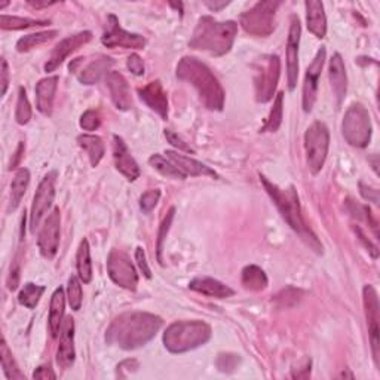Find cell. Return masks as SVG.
Listing matches in <instances>:
<instances>
[{"mask_svg": "<svg viewBox=\"0 0 380 380\" xmlns=\"http://www.w3.org/2000/svg\"><path fill=\"white\" fill-rule=\"evenodd\" d=\"M164 321L149 312H125L112 321L106 331V341L123 350H134L156 336Z\"/></svg>", "mask_w": 380, "mask_h": 380, "instance_id": "6da1fadb", "label": "cell"}, {"mask_svg": "<svg viewBox=\"0 0 380 380\" xmlns=\"http://www.w3.org/2000/svg\"><path fill=\"white\" fill-rule=\"evenodd\" d=\"M259 177H260V183L266 190V193L271 196L275 207L278 208L284 222L300 236V240L305 242L309 249H312L318 254H322V244L319 242L318 236L313 233L310 227L306 224L305 217H303L300 199L296 187L290 186L287 189H281L279 186L269 182L264 176L259 174Z\"/></svg>", "mask_w": 380, "mask_h": 380, "instance_id": "7a4b0ae2", "label": "cell"}, {"mask_svg": "<svg viewBox=\"0 0 380 380\" xmlns=\"http://www.w3.org/2000/svg\"><path fill=\"white\" fill-rule=\"evenodd\" d=\"M177 78L187 82L198 91L199 100L208 110L222 112L226 94L213 70L195 56H183L177 64Z\"/></svg>", "mask_w": 380, "mask_h": 380, "instance_id": "3957f363", "label": "cell"}, {"mask_svg": "<svg viewBox=\"0 0 380 380\" xmlns=\"http://www.w3.org/2000/svg\"><path fill=\"white\" fill-rule=\"evenodd\" d=\"M236 33L235 21H217L213 17H202L199 18L189 46L213 56H223L232 50Z\"/></svg>", "mask_w": 380, "mask_h": 380, "instance_id": "277c9868", "label": "cell"}, {"mask_svg": "<svg viewBox=\"0 0 380 380\" xmlns=\"http://www.w3.org/2000/svg\"><path fill=\"white\" fill-rule=\"evenodd\" d=\"M211 336V327L204 321H176L167 327L162 341L171 354H184L204 346Z\"/></svg>", "mask_w": 380, "mask_h": 380, "instance_id": "5b68a950", "label": "cell"}, {"mask_svg": "<svg viewBox=\"0 0 380 380\" xmlns=\"http://www.w3.org/2000/svg\"><path fill=\"white\" fill-rule=\"evenodd\" d=\"M341 134L350 146L364 149L370 145L373 134L370 113L361 103L350 104L341 122Z\"/></svg>", "mask_w": 380, "mask_h": 380, "instance_id": "8992f818", "label": "cell"}, {"mask_svg": "<svg viewBox=\"0 0 380 380\" xmlns=\"http://www.w3.org/2000/svg\"><path fill=\"white\" fill-rule=\"evenodd\" d=\"M282 5L279 0H264L257 2L240 18L244 30L255 37H268L275 30V17L278 8Z\"/></svg>", "mask_w": 380, "mask_h": 380, "instance_id": "52a82bcc", "label": "cell"}, {"mask_svg": "<svg viewBox=\"0 0 380 380\" xmlns=\"http://www.w3.org/2000/svg\"><path fill=\"white\" fill-rule=\"evenodd\" d=\"M255 100L264 104L269 103L278 87L281 74V60L278 55H263L253 65Z\"/></svg>", "mask_w": 380, "mask_h": 380, "instance_id": "ba28073f", "label": "cell"}, {"mask_svg": "<svg viewBox=\"0 0 380 380\" xmlns=\"http://www.w3.org/2000/svg\"><path fill=\"white\" fill-rule=\"evenodd\" d=\"M330 149V131L324 122H313L305 132V151L309 171L317 176L324 168Z\"/></svg>", "mask_w": 380, "mask_h": 380, "instance_id": "9c48e42d", "label": "cell"}, {"mask_svg": "<svg viewBox=\"0 0 380 380\" xmlns=\"http://www.w3.org/2000/svg\"><path fill=\"white\" fill-rule=\"evenodd\" d=\"M107 273L110 279L119 287L136 291L138 285V273L129 255L120 250H112L107 257Z\"/></svg>", "mask_w": 380, "mask_h": 380, "instance_id": "30bf717a", "label": "cell"}, {"mask_svg": "<svg viewBox=\"0 0 380 380\" xmlns=\"http://www.w3.org/2000/svg\"><path fill=\"white\" fill-rule=\"evenodd\" d=\"M101 43L107 48H125V50H145L146 39L141 34L123 30L116 15L107 17V24L101 36Z\"/></svg>", "mask_w": 380, "mask_h": 380, "instance_id": "8fae6325", "label": "cell"}, {"mask_svg": "<svg viewBox=\"0 0 380 380\" xmlns=\"http://www.w3.org/2000/svg\"><path fill=\"white\" fill-rule=\"evenodd\" d=\"M55 182H56V173L55 171H51V173H48L42 178V182L39 183V187H37V190H36L34 198H33V204H32V210H30V231L33 233L36 232V227L39 226L43 215L50 211V208L54 204Z\"/></svg>", "mask_w": 380, "mask_h": 380, "instance_id": "7c38bea8", "label": "cell"}, {"mask_svg": "<svg viewBox=\"0 0 380 380\" xmlns=\"http://www.w3.org/2000/svg\"><path fill=\"white\" fill-rule=\"evenodd\" d=\"M113 64H115V61L106 55H97L89 61H87V59H76L73 63H70V72L76 74V78L82 85H94L103 76H107L110 73Z\"/></svg>", "mask_w": 380, "mask_h": 380, "instance_id": "4fadbf2b", "label": "cell"}, {"mask_svg": "<svg viewBox=\"0 0 380 380\" xmlns=\"http://www.w3.org/2000/svg\"><path fill=\"white\" fill-rule=\"evenodd\" d=\"M326 59H327V50L326 46H321L315 55V59H313V61L310 63V65L306 70L305 81H303V97H302V104L305 113H310L317 103L319 78H321L322 67H324Z\"/></svg>", "mask_w": 380, "mask_h": 380, "instance_id": "5bb4252c", "label": "cell"}, {"mask_svg": "<svg viewBox=\"0 0 380 380\" xmlns=\"http://www.w3.org/2000/svg\"><path fill=\"white\" fill-rule=\"evenodd\" d=\"M60 232H61V214L60 208H54L52 213L48 215L42 229L37 236V246L42 257L52 260L60 246Z\"/></svg>", "mask_w": 380, "mask_h": 380, "instance_id": "9a60e30c", "label": "cell"}, {"mask_svg": "<svg viewBox=\"0 0 380 380\" xmlns=\"http://www.w3.org/2000/svg\"><path fill=\"white\" fill-rule=\"evenodd\" d=\"M363 303L366 319L368 326L370 341H372V352L376 367H380V340H379V297L373 285H366L363 288Z\"/></svg>", "mask_w": 380, "mask_h": 380, "instance_id": "2e32d148", "label": "cell"}, {"mask_svg": "<svg viewBox=\"0 0 380 380\" xmlns=\"http://www.w3.org/2000/svg\"><path fill=\"white\" fill-rule=\"evenodd\" d=\"M300 36H302L300 20H299L297 15H293L291 21H290L287 51H285V59H287V81H288V89L290 91H294V88L297 87Z\"/></svg>", "mask_w": 380, "mask_h": 380, "instance_id": "e0dca14e", "label": "cell"}, {"mask_svg": "<svg viewBox=\"0 0 380 380\" xmlns=\"http://www.w3.org/2000/svg\"><path fill=\"white\" fill-rule=\"evenodd\" d=\"M91 39H92L91 32H81V33H76L73 36L65 37V39H63L59 45L54 48L50 60H48L45 64V72L51 73V72L59 69L60 65L65 60H67L74 51H78L81 46L87 45Z\"/></svg>", "mask_w": 380, "mask_h": 380, "instance_id": "ac0fdd59", "label": "cell"}, {"mask_svg": "<svg viewBox=\"0 0 380 380\" xmlns=\"http://www.w3.org/2000/svg\"><path fill=\"white\" fill-rule=\"evenodd\" d=\"M112 150H113V160H115L116 169L128 180V182H136V180L140 177L141 171L138 164L136 162V159L132 158L127 142L123 141L122 137L116 134L112 137Z\"/></svg>", "mask_w": 380, "mask_h": 380, "instance_id": "d6986e66", "label": "cell"}, {"mask_svg": "<svg viewBox=\"0 0 380 380\" xmlns=\"http://www.w3.org/2000/svg\"><path fill=\"white\" fill-rule=\"evenodd\" d=\"M74 319L67 317L64 319L60 332V345L56 350V364L63 370H67L74 364Z\"/></svg>", "mask_w": 380, "mask_h": 380, "instance_id": "ffe728a7", "label": "cell"}, {"mask_svg": "<svg viewBox=\"0 0 380 380\" xmlns=\"http://www.w3.org/2000/svg\"><path fill=\"white\" fill-rule=\"evenodd\" d=\"M138 95L141 101L160 116L162 120L168 119V97L160 81H154L138 88Z\"/></svg>", "mask_w": 380, "mask_h": 380, "instance_id": "44dd1931", "label": "cell"}, {"mask_svg": "<svg viewBox=\"0 0 380 380\" xmlns=\"http://www.w3.org/2000/svg\"><path fill=\"white\" fill-rule=\"evenodd\" d=\"M106 83L110 92V98L118 110H129L132 106V97L128 81L119 72H110L106 76Z\"/></svg>", "mask_w": 380, "mask_h": 380, "instance_id": "7402d4cb", "label": "cell"}, {"mask_svg": "<svg viewBox=\"0 0 380 380\" xmlns=\"http://www.w3.org/2000/svg\"><path fill=\"white\" fill-rule=\"evenodd\" d=\"M167 158L173 162L186 177H211V178H220L215 171L205 164L199 162V160L189 158L184 155H180L178 151L174 150H167L165 151Z\"/></svg>", "mask_w": 380, "mask_h": 380, "instance_id": "603a6c76", "label": "cell"}, {"mask_svg": "<svg viewBox=\"0 0 380 380\" xmlns=\"http://www.w3.org/2000/svg\"><path fill=\"white\" fill-rule=\"evenodd\" d=\"M328 74H330V83H331V89L332 94H335L337 106H340L344 103L346 92H348V76H346V69H345V63L341 55L339 52L332 54L328 64Z\"/></svg>", "mask_w": 380, "mask_h": 380, "instance_id": "cb8c5ba5", "label": "cell"}, {"mask_svg": "<svg viewBox=\"0 0 380 380\" xmlns=\"http://www.w3.org/2000/svg\"><path fill=\"white\" fill-rule=\"evenodd\" d=\"M56 88H59V76H48L36 85V106L45 116L52 115Z\"/></svg>", "mask_w": 380, "mask_h": 380, "instance_id": "d4e9b609", "label": "cell"}, {"mask_svg": "<svg viewBox=\"0 0 380 380\" xmlns=\"http://www.w3.org/2000/svg\"><path fill=\"white\" fill-rule=\"evenodd\" d=\"M189 288L213 299H229L235 294L229 285L210 277H198L192 279L189 282Z\"/></svg>", "mask_w": 380, "mask_h": 380, "instance_id": "484cf974", "label": "cell"}, {"mask_svg": "<svg viewBox=\"0 0 380 380\" xmlns=\"http://www.w3.org/2000/svg\"><path fill=\"white\" fill-rule=\"evenodd\" d=\"M306 8V23L308 30L317 36L318 39H324L327 34V17L324 11V3L318 0H308Z\"/></svg>", "mask_w": 380, "mask_h": 380, "instance_id": "4316f807", "label": "cell"}, {"mask_svg": "<svg viewBox=\"0 0 380 380\" xmlns=\"http://www.w3.org/2000/svg\"><path fill=\"white\" fill-rule=\"evenodd\" d=\"M64 310H65V294L64 288L59 287L51 297V306H50V318H48V326H50V332L52 339H56L60 336L63 319H64Z\"/></svg>", "mask_w": 380, "mask_h": 380, "instance_id": "83f0119b", "label": "cell"}, {"mask_svg": "<svg viewBox=\"0 0 380 380\" xmlns=\"http://www.w3.org/2000/svg\"><path fill=\"white\" fill-rule=\"evenodd\" d=\"M28 184H30V171L27 168H20L15 173L11 183V198H9L8 213H14L20 207Z\"/></svg>", "mask_w": 380, "mask_h": 380, "instance_id": "f1b7e54d", "label": "cell"}, {"mask_svg": "<svg viewBox=\"0 0 380 380\" xmlns=\"http://www.w3.org/2000/svg\"><path fill=\"white\" fill-rule=\"evenodd\" d=\"M78 145L88 155L91 167H98L101 159L104 158V154H106V147H104L103 140L98 136L82 134L78 137Z\"/></svg>", "mask_w": 380, "mask_h": 380, "instance_id": "f546056e", "label": "cell"}, {"mask_svg": "<svg viewBox=\"0 0 380 380\" xmlns=\"http://www.w3.org/2000/svg\"><path fill=\"white\" fill-rule=\"evenodd\" d=\"M241 284L244 285L245 290L250 291H263L268 288V275L264 271L255 264L245 266L241 273Z\"/></svg>", "mask_w": 380, "mask_h": 380, "instance_id": "4dcf8cb0", "label": "cell"}, {"mask_svg": "<svg viewBox=\"0 0 380 380\" xmlns=\"http://www.w3.org/2000/svg\"><path fill=\"white\" fill-rule=\"evenodd\" d=\"M76 269H78V277L83 284H89L92 281L91 249L88 240H85V237L81 241L78 254H76Z\"/></svg>", "mask_w": 380, "mask_h": 380, "instance_id": "1f68e13d", "label": "cell"}, {"mask_svg": "<svg viewBox=\"0 0 380 380\" xmlns=\"http://www.w3.org/2000/svg\"><path fill=\"white\" fill-rule=\"evenodd\" d=\"M59 36V30H50V32H39V33H32L21 37L20 41L17 42V51L18 52H28L36 46L45 45L51 42L52 39Z\"/></svg>", "mask_w": 380, "mask_h": 380, "instance_id": "d6a6232c", "label": "cell"}, {"mask_svg": "<svg viewBox=\"0 0 380 380\" xmlns=\"http://www.w3.org/2000/svg\"><path fill=\"white\" fill-rule=\"evenodd\" d=\"M45 290H46L45 285L27 282L24 284L20 294H18V302H20V305L25 306L27 309H36V306L39 305Z\"/></svg>", "mask_w": 380, "mask_h": 380, "instance_id": "836d02e7", "label": "cell"}, {"mask_svg": "<svg viewBox=\"0 0 380 380\" xmlns=\"http://www.w3.org/2000/svg\"><path fill=\"white\" fill-rule=\"evenodd\" d=\"M0 358H2V368L6 379L9 380H25V376L21 373L20 367H18L17 361L14 359V355L8 348L6 340H2V345H0Z\"/></svg>", "mask_w": 380, "mask_h": 380, "instance_id": "e575fe53", "label": "cell"}, {"mask_svg": "<svg viewBox=\"0 0 380 380\" xmlns=\"http://www.w3.org/2000/svg\"><path fill=\"white\" fill-rule=\"evenodd\" d=\"M149 164L151 168H155L158 173H160L165 177H169V178H174V180H186L187 177L180 171L171 160L167 158V156H162L159 154H155L151 155L149 158Z\"/></svg>", "mask_w": 380, "mask_h": 380, "instance_id": "d590c367", "label": "cell"}, {"mask_svg": "<svg viewBox=\"0 0 380 380\" xmlns=\"http://www.w3.org/2000/svg\"><path fill=\"white\" fill-rule=\"evenodd\" d=\"M284 116V92H278L273 100V107L268 119L264 120V125L260 128V132H277L282 123Z\"/></svg>", "mask_w": 380, "mask_h": 380, "instance_id": "8d00e7d4", "label": "cell"}, {"mask_svg": "<svg viewBox=\"0 0 380 380\" xmlns=\"http://www.w3.org/2000/svg\"><path fill=\"white\" fill-rule=\"evenodd\" d=\"M50 21L45 20H33V18H23V17H0V28L2 30H25L30 27H43L48 25Z\"/></svg>", "mask_w": 380, "mask_h": 380, "instance_id": "74e56055", "label": "cell"}, {"mask_svg": "<svg viewBox=\"0 0 380 380\" xmlns=\"http://www.w3.org/2000/svg\"><path fill=\"white\" fill-rule=\"evenodd\" d=\"M176 217V208L171 207L169 211L165 214L162 223L159 226L158 231V240H156V259L160 266H164V246L167 242V236L171 229V224H173V220Z\"/></svg>", "mask_w": 380, "mask_h": 380, "instance_id": "f35d334b", "label": "cell"}, {"mask_svg": "<svg viewBox=\"0 0 380 380\" xmlns=\"http://www.w3.org/2000/svg\"><path fill=\"white\" fill-rule=\"evenodd\" d=\"M32 106L30 101L27 98V92L23 87L18 88V100H17V109H15V120L18 125H27L32 119Z\"/></svg>", "mask_w": 380, "mask_h": 380, "instance_id": "ab89813d", "label": "cell"}, {"mask_svg": "<svg viewBox=\"0 0 380 380\" xmlns=\"http://www.w3.org/2000/svg\"><path fill=\"white\" fill-rule=\"evenodd\" d=\"M82 299H83V291L81 279L78 277H70L67 284V300L69 305L73 310H79L82 308Z\"/></svg>", "mask_w": 380, "mask_h": 380, "instance_id": "60d3db41", "label": "cell"}, {"mask_svg": "<svg viewBox=\"0 0 380 380\" xmlns=\"http://www.w3.org/2000/svg\"><path fill=\"white\" fill-rule=\"evenodd\" d=\"M21 253H23V249L20 246V250H18L15 259L11 264V271H9V275H8V288L11 291H15L18 288V284H20V277H21Z\"/></svg>", "mask_w": 380, "mask_h": 380, "instance_id": "b9f144b4", "label": "cell"}, {"mask_svg": "<svg viewBox=\"0 0 380 380\" xmlns=\"http://www.w3.org/2000/svg\"><path fill=\"white\" fill-rule=\"evenodd\" d=\"M160 195H162V192H160L159 189L147 190V192L142 193L141 198H140V208H141V211L145 213V214H149V213L154 211L155 207L159 202Z\"/></svg>", "mask_w": 380, "mask_h": 380, "instance_id": "7bdbcfd3", "label": "cell"}, {"mask_svg": "<svg viewBox=\"0 0 380 380\" xmlns=\"http://www.w3.org/2000/svg\"><path fill=\"white\" fill-rule=\"evenodd\" d=\"M79 125L83 131H97L101 125V118L98 115V112H95L92 109L85 112L81 116Z\"/></svg>", "mask_w": 380, "mask_h": 380, "instance_id": "ee69618b", "label": "cell"}, {"mask_svg": "<svg viewBox=\"0 0 380 380\" xmlns=\"http://www.w3.org/2000/svg\"><path fill=\"white\" fill-rule=\"evenodd\" d=\"M240 364V357L233 354H222L217 358V367L223 373H232Z\"/></svg>", "mask_w": 380, "mask_h": 380, "instance_id": "f6af8a7d", "label": "cell"}, {"mask_svg": "<svg viewBox=\"0 0 380 380\" xmlns=\"http://www.w3.org/2000/svg\"><path fill=\"white\" fill-rule=\"evenodd\" d=\"M165 137L168 140V142L171 146H174L177 150H182V151H186V154H195V149L189 145V142H186L182 137H180L178 134H176L174 131L171 129H165Z\"/></svg>", "mask_w": 380, "mask_h": 380, "instance_id": "bcb514c9", "label": "cell"}, {"mask_svg": "<svg viewBox=\"0 0 380 380\" xmlns=\"http://www.w3.org/2000/svg\"><path fill=\"white\" fill-rule=\"evenodd\" d=\"M127 67H128V70L132 74H136V76H142V74H145V63H142L141 56L137 55V54H131L128 56Z\"/></svg>", "mask_w": 380, "mask_h": 380, "instance_id": "7dc6e473", "label": "cell"}, {"mask_svg": "<svg viewBox=\"0 0 380 380\" xmlns=\"http://www.w3.org/2000/svg\"><path fill=\"white\" fill-rule=\"evenodd\" d=\"M359 193L366 199V201L373 202L374 205H379V190L376 187L367 186L366 183L361 182L359 183Z\"/></svg>", "mask_w": 380, "mask_h": 380, "instance_id": "c3c4849f", "label": "cell"}, {"mask_svg": "<svg viewBox=\"0 0 380 380\" xmlns=\"http://www.w3.org/2000/svg\"><path fill=\"white\" fill-rule=\"evenodd\" d=\"M136 260H137V264H138L140 271L142 272V275H145V277L147 279H150L151 278V272H150V268H149V264H147L145 249H141V246H137V250H136Z\"/></svg>", "mask_w": 380, "mask_h": 380, "instance_id": "681fc988", "label": "cell"}, {"mask_svg": "<svg viewBox=\"0 0 380 380\" xmlns=\"http://www.w3.org/2000/svg\"><path fill=\"white\" fill-rule=\"evenodd\" d=\"M33 379L54 380V379H56V374L54 373V370L51 368V366L46 364V366H41V367L36 368V372L33 373Z\"/></svg>", "mask_w": 380, "mask_h": 380, "instance_id": "f907efd6", "label": "cell"}, {"mask_svg": "<svg viewBox=\"0 0 380 380\" xmlns=\"http://www.w3.org/2000/svg\"><path fill=\"white\" fill-rule=\"evenodd\" d=\"M355 232H357V235H358V237H359V241L366 245V249L368 250V253L372 254V257H373V259H377V257H379V250H377V246H376L374 244H372V241L367 240V236L364 235L363 231L359 229V227H355Z\"/></svg>", "mask_w": 380, "mask_h": 380, "instance_id": "816d5d0a", "label": "cell"}, {"mask_svg": "<svg viewBox=\"0 0 380 380\" xmlns=\"http://www.w3.org/2000/svg\"><path fill=\"white\" fill-rule=\"evenodd\" d=\"M310 367H312V361L306 359L305 361V366L300 367L299 370L293 368L291 377H294V379H308L310 376Z\"/></svg>", "mask_w": 380, "mask_h": 380, "instance_id": "f5cc1de1", "label": "cell"}, {"mask_svg": "<svg viewBox=\"0 0 380 380\" xmlns=\"http://www.w3.org/2000/svg\"><path fill=\"white\" fill-rule=\"evenodd\" d=\"M0 83H2V95L6 94L9 87V65L5 59H2V70H0Z\"/></svg>", "mask_w": 380, "mask_h": 380, "instance_id": "db71d44e", "label": "cell"}, {"mask_svg": "<svg viewBox=\"0 0 380 380\" xmlns=\"http://www.w3.org/2000/svg\"><path fill=\"white\" fill-rule=\"evenodd\" d=\"M116 368H118V374L120 372H123V370H128V373H134L140 368V366L136 359H125V361H122L120 364H118Z\"/></svg>", "mask_w": 380, "mask_h": 380, "instance_id": "11a10c76", "label": "cell"}, {"mask_svg": "<svg viewBox=\"0 0 380 380\" xmlns=\"http://www.w3.org/2000/svg\"><path fill=\"white\" fill-rule=\"evenodd\" d=\"M24 150H25V145L21 141L20 145H18L15 154H14V159L11 160V165H9V169H14L18 167V164H20V160L23 159V155H24Z\"/></svg>", "mask_w": 380, "mask_h": 380, "instance_id": "9f6ffc18", "label": "cell"}, {"mask_svg": "<svg viewBox=\"0 0 380 380\" xmlns=\"http://www.w3.org/2000/svg\"><path fill=\"white\" fill-rule=\"evenodd\" d=\"M227 5H229V2H205V6L210 8L211 11H214V12L220 11V9L226 8Z\"/></svg>", "mask_w": 380, "mask_h": 380, "instance_id": "6f0895ef", "label": "cell"}, {"mask_svg": "<svg viewBox=\"0 0 380 380\" xmlns=\"http://www.w3.org/2000/svg\"><path fill=\"white\" fill-rule=\"evenodd\" d=\"M28 5L39 9V8H46V6H51V5H55V2H33V0H28Z\"/></svg>", "mask_w": 380, "mask_h": 380, "instance_id": "680465c9", "label": "cell"}, {"mask_svg": "<svg viewBox=\"0 0 380 380\" xmlns=\"http://www.w3.org/2000/svg\"><path fill=\"white\" fill-rule=\"evenodd\" d=\"M372 160V159H370ZM372 164H373V169H374V173L379 174V164H377V155H373V160H372Z\"/></svg>", "mask_w": 380, "mask_h": 380, "instance_id": "91938a15", "label": "cell"}, {"mask_svg": "<svg viewBox=\"0 0 380 380\" xmlns=\"http://www.w3.org/2000/svg\"><path fill=\"white\" fill-rule=\"evenodd\" d=\"M171 6H173V8H177V9H180V12H182L183 14V5L182 3H169Z\"/></svg>", "mask_w": 380, "mask_h": 380, "instance_id": "94428289", "label": "cell"}, {"mask_svg": "<svg viewBox=\"0 0 380 380\" xmlns=\"http://www.w3.org/2000/svg\"><path fill=\"white\" fill-rule=\"evenodd\" d=\"M340 377H350V379H354V374H352V373H348V372H346V373L344 372V373L340 374Z\"/></svg>", "mask_w": 380, "mask_h": 380, "instance_id": "6125c7cd", "label": "cell"}, {"mask_svg": "<svg viewBox=\"0 0 380 380\" xmlns=\"http://www.w3.org/2000/svg\"><path fill=\"white\" fill-rule=\"evenodd\" d=\"M9 5V2H5V3H2V5H0V9H3L5 6H8Z\"/></svg>", "mask_w": 380, "mask_h": 380, "instance_id": "be15d7a7", "label": "cell"}]
</instances>
